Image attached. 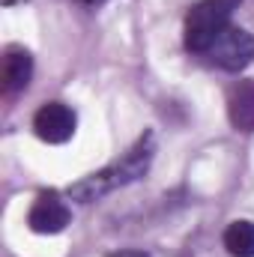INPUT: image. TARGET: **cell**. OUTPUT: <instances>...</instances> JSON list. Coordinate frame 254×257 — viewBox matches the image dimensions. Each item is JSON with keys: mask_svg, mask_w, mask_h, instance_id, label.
Returning a JSON list of instances; mask_svg holds the SVG:
<instances>
[{"mask_svg": "<svg viewBox=\"0 0 254 257\" xmlns=\"http://www.w3.org/2000/svg\"><path fill=\"white\" fill-rule=\"evenodd\" d=\"M153 159H156V135L153 132H144L126 153H123V159H117L108 168H102V171L84 177L81 183H75L69 189V197L78 200V203H93V200L117 192V189H126L132 183H138L141 177H147Z\"/></svg>", "mask_w": 254, "mask_h": 257, "instance_id": "obj_1", "label": "cell"}, {"mask_svg": "<svg viewBox=\"0 0 254 257\" xmlns=\"http://www.w3.org/2000/svg\"><path fill=\"white\" fill-rule=\"evenodd\" d=\"M239 3L242 0H200V3H194L186 15V27H183L186 51L194 57H203L206 48L230 27V18L239 9Z\"/></svg>", "mask_w": 254, "mask_h": 257, "instance_id": "obj_2", "label": "cell"}, {"mask_svg": "<svg viewBox=\"0 0 254 257\" xmlns=\"http://www.w3.org/2000/svg\"><path fill=\"white\" fill-rule=\"evenodd\" d=\"M200 60H206L209 66H218V69H224V72H242L245 66L254 63V36L248 30L230 24V27L206 48V54H203Z\"/></svg>", "mask_w": 254, "mask_h": 257, "instance_id": "obj_3", "label": "cell"}, {"mask_svg": "<svg viewBox=\"0 0 254 257\" xmlns=\"http://www.w3.org/2000/svg\"><path fill=\"white\" fill-rule=\"evenodd\" d=\"M78 128V114L66 102H45L33 114V132L45 144H66Z\"/></svg>", "mask_w": 254, "mask_h": 257, "instance_id": "obj_4", "label": "cell"}, {"mask_svg": "<svg viewBox=\"0 0 254 257\" xmlns=\"http://www.w3.org/2000/svg\"><path fill=\"white\" fill-rule=\"evenodd\" d=\"M69 221H72V209H69V203L57 192H42L30 203L27 227L33 233H45V236L60 233V230L69 227Z\"/></svg>", "mask_w": 254, "mask_h": 257, "instance_id": "obj_5", "label": "cell"}, {"mask_svg": "<svg viewBox=\"0 0 254 257\" xmlns=\"http://www.w3.org/2000/svg\"><path fill=\"white\" fill-rule=\"evenodd\" d=\"M30 78H33V57H30V51L21 48V45H9L3 51V72H0L3 93L15 96V93L27 90Z\"/></svg>", "mask_w": 254, "mask_h": 257, "instance_id": "obj_6", "label": "cell"}, {"mask_svg": "<svg viewBox=\"0 0 254 257\" xmlns=\"http://www.w3.org/2000/svg\"><path fill=\"white\" fill-rule=\"evenodd\" d=\"M227 117L236 132H254V81L245 78L233 84L227 96Z\"/></svg>", "mask_w": 254, "mask_h": 257, "instance_id": "obj_7", "label": "cell"}, {"mask_svg": "<svg viewBox=\"0 0 254 257\" xmlns=\"http://www.w3.org/2000/svg\"><path fill=\"white\" fill-rule=\"evenodd\" d=\"M221 242L230 257H254V221H248V218L230 221L224 227Z\"/></svg>", "mask_w": 254, "mask_h": 257, "instance_id": "obj_8", "label": "cell"}, {"mask_svg": "<svg viewBox=\"0 0 254 257\" xmlns=\"http://www.w3.org/2000/svg\"><path fill=\"white\" fill-rule=\"evenodd\" d=\"M111 257H150L147 251H117V254H111Z\"/></svg>", "mask_w": 254, "mask_h": 257, "instance_id": "obj_9", "label": "cell"}, {"mask_svg": "<svg viewBox=\"0 0 254 257\" xmlns=\"http://www.w3.org/2000/svg\"><path fill=\"white\" fill-rule=\"evenodd\" d=\"M81 6H102V3H108V0H78Z\"/></svg>", "mask_w": 254, "mask_h": 257, "instance_id": "obj_10", "label": "cell"}, {"mask_svg": "<svg viewBox=\"0 0 254 257\" xmlns=\"http://www.w3.org/2000/svg\"><path fill=\"white\" fill-rule=\"evenodd\" d=\"M3 6H15V3H24V0H0Z\"/></svg>", "mask_w": 254, "mask_h": 257, "instance_id": "obj_11", "label": "cell"}]
</instances>
